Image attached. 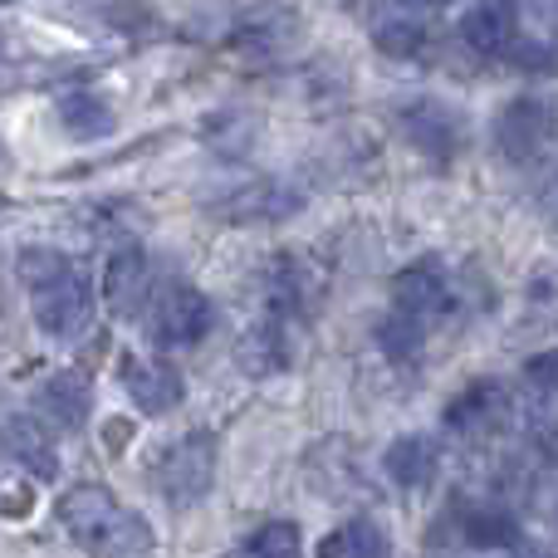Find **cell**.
I'll return each instance as SVG.
<instances>
[{
  "instance_id": "cell-1",
  "label": "cell",
  "mask_w": 558,
  "mask_h": 558,
  "mask_svg": "<svg viewBox=\"0 0 558 558\" xmlns=\"http://www.w3.org/2000/svg\"><path fill=\"white\" fill-rule=\"evenodd\" d=\"M59 524L74 534L98 558H147L153 554V524L137 510H128L108 485H74L64 500L54 505Z\"/></svg>"
},
{
  "instance_id": "cell-2",
  "label": "cell",
  "mask_w": 558,
  "mask_h": 558,
  "mask_svg": "<svg viewBox=\"0 0 558 558\" xmlns=\"http://www.w3.org/2000/svg\"><path fill=\"white\" fill-rule=\"evenodd\" d=\"M216 481V441L206 432H192L182 441L162 446L153 461V485L172 510H186L196 505Z\"/></svg>"
},
{
  "instance_id": "cell-10",
  "label": "cell",
  "mask_w": 558,
  "mask_h": 558,
  "mask_svg": "<svg viewBox=\"0 0 558 558\" xmlns=\"http://www.w3.org/2000/svg\"><path fill=\"white\" fill-rule=\"evenodd\" d=\"M29 294H35V324L45 328L49 338H74L78 328H84L88 308H94V294H88L84 275H74V270L29 289Z\"/></svg>"
},
{
  "instance_id": "cell-5",
  "label": "cell",
  "mask_w": 558,
  "mask_h": 558,
  "mask_svg": "<svg viewBox=\"0 0 558 558\" xmlns=\"http://www.w3.org/2000/svg\"><path fill=\"white\" fill-rule=\"evenodd\" d=\"M392 304H397V314H412L422 324H432V318L456 314L461 299H456L451 270L436 255H426V260H412L407 270L392 275Z\"/></svg>"
},
{
  "instance_id": "cell-4",
  "label": "cell",
  "mask_w": 558,
  "mask_h": 558,
  "mask_svg": "<svg viewBox=\"0 0 558 558\" xmlns=\"http://www.w3.org/2000/svg\"><path fill=\"white\" fill-rule=\"evenodd\" d=\"M558 137V108L544 94H520L500 108L495 118V147L510 162H534Z\"/></svg>"
},
{
  "instance_id": "cell-30",
  "label": "cell",
  "mask_w": 558,
  "mask_h": 558,
  "mask_svg": "<svg viewBox=\"0 0 558 558\" xmlns=\"http://www.w3.org/2000/svg\"><path fill=\"white\" fill-rule=\"evenodd\" d=\"M416 5H451V0H416Z\"/></svg>"
},
{
  "instance_id": "cell-17",
  "label": "cell",
  "mask_w": 558,
  "mask_h": 558,
  "mask_svg": "<svg viewBox=\"0 0 558 558\" xmlns=\"http://www.w3.org/2000/svg\"><path fill=\"white\" fill-rule=\"evenodd\" d=\"M35 402L59 432H78V426L88 422V407H94V387H88V377H78V373L64 367V373L45 377V387H39Z\"/></svg>"
},
{
  "instance_id": "cell-27",
  "label": "cell",
  "mask_w": 558,
  "mask_h": 558,
  "mask_svg": "<svg viewBox=\"0 0 558 558\" xmlns=\"http://www.w3.org/2000/svg\"><path fill=\"white\" fill-rule=\"evenodd\" d=\"M524 383L534 392H558V348H544V353L524 357Z\"/></svg>"
},
{
  "instance_id": "cell-15",
  "label": "cell",
  "mask_w": 558,
  "mask_h": 558,
  "mask_svg": "<svg viewBox=\"0 0 558 558\" xmlns=\"http://www.w3.org/2000/svg\"><path fill=\"white\" fill-rule=\"evenodd\" d=\"M383 471L392 485L402 490H432L436 475H441V451H436L432 436H397L392 446L383 451Z\"/></svg>"
},
{
  "instance_id": "cell-21",
  "label": "cell",
  "mask_w": 558,
  "mask_h": 558,
  "mask_svg": "<svg viewBox=\"0 0 558 558\" xmlns=\"http://www.w3.org/2000/svg\"><path fill=\"white\" fill-rule=\"evenodd\" d=\"M318 558H392V539H387V530L377 520H353L328 534Z\"/></svg>"
},
{
  "instance_id": "cell-6",
  "label": "cell",
  "mask_w": 558,
  "mask_h": 558,
  "mask_svg": "<svg viewBox=\"0 0 558 558\" xmlns=\"http://www.w3.org/2000/svg\"><path fill=\"white\" fill-rule=\"evenodd\" d=\"M324 284L328 279L318 270V260H308V255H299V251H279L275 260L265 265V294H270L275 318L314 308L318 299H324Z\"/></svg>"
},
{
  "instance_id": "cell-13",
  "label": "cell",
  "mask_w": 558,
  "mask_h": 558,
  "mask_svg": "<svg viewBox=\"0 0 558 558\" xmlns=\"http://www.w3.org/2000/svg\"><path fill=\"white\" fill-rule=\"evenodd\" d=\"M397 118H402V133L416 153L451 157L456 147H461V118H456L441 98H412Z\"/></svg>"
},
{
  "instance_id": "cell-23",
  "label": "cell",
  "mask_w": 558,
  "mask_h": 558,
  "mask_svg": "<svg viewBox=\"0 0 558 558\" xmlns=\"http://www.w3.org/2000/svg\"><path fill=\"white\" fill-rule=\"evenodd\" d=\"M231 558H304V534L289 520H270L251 534Z\"/></svg>"
},
{
  "instance_id": "cell-24",
  "label": "cell",
  "mask_w": 558,
  "mask_h": 558,
  "mask_svg": "<svg viewBox=\"0 0 558 558\" xmlns=\"http://www.w3.org/2000/svg\"><path fill=\"white\" fill-rule=\"evenodd\" d=\"M426 343V324L412 314H387L383 324H377V348H383L387 357H397V363H407V357H416Z\"/></svg>"
},
{
  "instance_id": "cell-8",
  "label": "cell",
  "mask_w": 558,
  "mask_h": 558,
  "mask_svg": "<svg viewBox=\"0 0 558 558\" xmlns=\"http://www.w3.org/2000/svg\"><path fill=\"white\" fill-rule=\"evenodd\" d=\"M304 206V192H294L289 182L260 177V182L235 186L226 202H216V216L231 226H265V221H289Z\"/></svg>"
},
{
  "instance_id": "cell-3",
  "label": "cell",
  "mask_w": 558,
  "mask_h": 558,
  "mask_svg": "<svg viewBox=\"0 0 558 558\" xmlns=\"http://www.w3.org/2000/svg\"><path fill=\"white\" fill-rule=\"evenodd\" d=\"M216 324V308L202 289L192 284H167L147 304V333L157 348H196Z\"/></svg>"
},
{
  "instance_id": "cell-22",
  "label": "cell",
  "mask_w": 558,
  "mask_h": 558,
  "mask_svg": "<svg viewBox=\"0 0 558 558\" xmlns=\"http://www.w3.org/2000/svg\"><path fill=\"white\" fill-rule=\"evenodd\" d=\"M373 45L383 49L387 59H422V49L432 45V29L412 15H392V20H377Z\"/></svg>"
},
{
  "instance_id": "cell-28",
  "label": "cell",
  "mask_w": 558,
  "mask_h": 558,
  "mask_svg": "<svg viewBox=\"0 0 558 558\" xmlns=\"http://www.w3.org/2000/svg\"><path fill=\"white\" fill-rule=\"evenodd\" d=\"M534 10H539L549 25H558V0H534Z\"/></svg>"
},
{
  "instance_id": "cell-25",
  "label": "cell",
  "mask_w": 558,
  "mask_h": 558,
  "mask_svg": "<svg viewBox=\"0 0 558 558\" xmlns=\"http://www.w3.org/2000/svg\"><path fill=\"white\" fill-rule=\"evenodd\" d=\"M510 59L514 69H524V74H558V45L554 39H514L510 45Z\"/></svg>"
},
{
  "instance_id": "cell-11",
  "label": "cell",
  "mask_w": 558,
  "mask_h": 558,
  "mask_svg": "<svg viewBox=\"0 0 558 558\" xmlns=\"http://www.w3.org/2000/svg\"><path fill=\"white\" fill-rule=\"evenodd\" d=\"M0 461L29 471L35 481H54L59 475L54 436H49V426L35 422V416H5V422H0Z\"/></svg>"
},
{
  "instance_id": "cell-19",
  "label": "cell",
  "mask_w": 558,
  "mask_h": 558,
  "mask_svg": "<svg viewBox=\"0 0 558 558\" xmlns=\"http://www.w3.org/2000/svg\"><path fill=\"white\" fill-rule=\"evenodd\" d=\"M461 539L471 549H510L520 544V524L500 505H465L461 510Z\"/></svg>"
},
{
  "instance_id": "cell-18",
  "label": "cell",
  "mask_w": 558,
  "mask_h": 558,
  "mask_svg": "<svg viewBox=\"0 0 558 558\" xmlns=\"http://www.w3.org/2000/svg\"><path fill=\"white\" fill-rule=\"evenodd\" d=\"M54 113H59V128H64L69 137H78V143H98V137H108L118 128L113 104L98 94H64Z\"/></svg>"
},
{
  "instance_id": "cell-26",
  "label": "cell",
  "mask_w": 558,
  "mask_h": 558,
  "mask_svg": "<svg viewBox=\"0 0 558 558\" xmlns=\"http://www.w3.org/2000/svg\"><path fill=\"white\" fill-rule=\"evenodd\" d=\"M64 270H69V260L59 251H45V245H29V251L20 255V279H25L29 289L49 284V279H59Z\"/></svg>"
},
{
  "instance_id": "cell-20",
  "label": "cell",
  "mask_w": 558,
  "mask_h": 558,
  "mask_svg": "<svg viewBox=\"0 0 558 558\" xmlns=\"http://www.w3.org/2000/svg\"><path fill=\"white\" fill-rule=\"evenodd\" d=\"M294 39V15L289 10H260V15L241 20L235 29V49H245L251 59H270Z\"/></svg>"
},
{
  "instance_id": "cell-29",
  "label": "cell",
  "mask_w": 558,
  "mask_h": 558,
  "mask_svg": "<svg viewBox=\"0 0 558 558\" xmlns=\"http://www.w3.org/2000/svg\"><path fill=\"white\" fill-rule=\"evenodd\" d=\"M5 510L10 514H25L29 510V490H20V500H5Z\"/></svg>"
},
{
  "instance_id": "cell-9",
  "label": "cell",
  "mask_w": 558,
  "mask_h": 558,
  "mask_svg": "<svg viewBox=\"0 0 558 558\" xmlns=\"http://www.w3.org/2000/svg\"><path fill=\"white\" fill-rule=\"evenodd\" d=\"M446 426L461 436H490L505 426V416H510V392H505L500 377H475V383H465L461 392L446 402Z\"/></svg>"
},
{
  "instance_id": "cell-31",
  "label": "cell",
  "mask_w": 558,
  "mask_h": 558,
  "mask_svg": "<svg viewBox=\"0 0 558 558\" xmlns=\"http://www.w3.org/2000/svg\"><path fill=\"white\" fill-rule=\"evenodd\" d=\"M0 157H5V147H0Z\"/></svg>"
},
{
  "instance_id": "cell-14",
  "label": "cell",
  "mask_w": 558,
  "mask_h": 558,
  "mask_svg": "<svg viewBox=\"0 0 558 558\" xmlns=\"http://www.w3.org/2000/svg\"><path fill=\"white\" fill-rule=\"evenodd\" d=\"M461 39L485 59H505L520 39V10L514 0H481L461 15Z\"/></svg>"
},
{
  "instance_id": "cell-7",
  "label": "cell",
  "mask_w": 558,
  "mask_h": 558,
  "mask_svg": "<svg viewBox=\"0 0 558 558\" xmlns=\"http://www.w3.org/2000/svg\"><path fill=\"white\" fill-rule=\"evenodd\" d=\"M118 377H123V392L133 397V407H137V412H147V416L177 412V407H182V397H186L182 373H177L172 363H157V357L128 353L123 363H118Z\"/></svg>"
},
{
  "instance_id": "cell-12",
  "label": "cell",
  "mask_w": 558,
  "mask_h": 558,
  "mask_svg": "<svg viewBox=\"0 0 558 558\" xmlns=\"http://www.w3.org/2000/svg\"><path fill=\"white\" fill-rule=\"evenodd\" d=\"M98 294H104V304L113 308V314H133V308H143V299L153 294V265H147L143 245H118V251L108 255Z\"/></svg>"
},
{
  "instance_id": "cell-16",
  "label": "cell",
  "mask_w": 558,
  "mask_h": 558,
  "mask_svg": "<svg viewBox=\"0 0 558 558\" xmlns=\"http://www.w3.org/2000/svg\"><path fill=\"white\" fill-rule=\"evenodd\" d=\"M289 357H294V348H289V333L279 318L251 324L241 333V343H235V363H241L245 377H279L289 367Z\"/></svg>"
}]
</instances>
